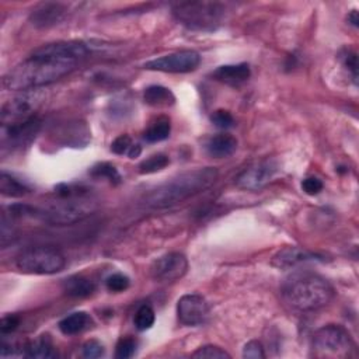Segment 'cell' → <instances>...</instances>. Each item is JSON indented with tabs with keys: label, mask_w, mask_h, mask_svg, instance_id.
<instances>
[{
	"label": "cell",
	"mask_w": 359,
	"mask_h": 359,
	"mask_svg": "<svg viewBox=\"0 0 359 359\" xmlns=\"http://www.w3.org/2000/svg\"><path fill=\"white\" fill-rule=\"evenodd\" d=\"M341 61H342L344 66L351 72L352 79H353V81L356 84V81H358V57H356V54L349 51V50H347L341 55Z\"/></svg>",
	"instance_id": "836d02e7"
},
{
	"label": "cell",
	"mask_w": 359,
	"mask_h": 359,
	"mask_svg": "<svg viewBox=\"0 0 359 359\" xmlns=\"http://www.w3.org/2000/svg\"><path fill=\"white\" fill-rule=\"evenodd\" d=\"M66 12L68 9L62 3H41L31 12L30 21L37 28H50L59 24L64 20Z\"/></svg>",
	"instance_id": "5bb4252c"
},
{
	"label": "cell",
	"mask_w": 359,
	"mask_h": 359,
	"mask_svg": "<svg viewBox=\"0 0 359 359\" xmlns=\"http://www.w3.org/2000/svg\"><path fill=\"white\" fill-rule=\"evenodd\" d=\"M280 171V166L274 160H264L246 168L236 180L237 187L247 191H258L264 188Z\"/></svg>",
	"instance_id": "7c38bea8"
},
{
	"label": "cell",
	"mask_w": 359,
	"mask_h": 359,
	"mask_svg": "<svg viewBox=\"0 0 359 359\" xmlns=\"http://www.w3.org/2000/svg\"><path fill=\"white\" fill-rule=\"evenodd\" d=\"M313 261H323V257L299 247H285L274 255L271 264L280 269H291Z\"/></svg>",
	"instance_id": "9a60e30c"
},
{
	"label": "cell",
	"mask_w": 359,
	"mask_h": 359,
	"mask_svg": "<svg viewBox=\"0 0 359 359\" xmlns=\"http://www.w3.org/2000/svg\"><path fill=\"white\" fill-rule=\"evenodd\" d=\"M0 193L5 197L21 198L30 194V188L24 183H21L19 178L3 171L2 175H0Z\"/></svg>",
	"instance_id": "7402d4cb"
},
{
	"label": "cell",
	"mask_w": 359,
	"mask_h": 359,
	"mask_svg": "<svg viewBox=\"0 0 359 359\" xmlns=\"http://www.w3.org/2000/svg\"><path fill=\"white\" fill-rule=\"evenodd\" d=\"M177 316L184 326H202L209 319V304L201 295H184L177 303Z\"/></svg>",
	"instance_id": "4fadbf2b"
},
{
	"label": "cell",
	"mask_w": 359,
	"mask_h": 359,
	"mask_svg": "<svg viewBox=\"0 0 359 359\" xmlns=\"http://www.w3.org/2000/svg\"><path fill=\"white\" fill-rule=\"evenodd\" d=\"M62 289L68 296L81 299V298H87L90 295H93V292L96 291V284L87 277L73 275L64 281Z\"/></svg>",
	"instance_id": "d6986e66"
},
{
	"label": "cell",
	"mask_w": 359,
	"mask_h": 359,
	"mask_svg": "<svg viewBox=\"0 0 359 359\" xmlns=\"http://www.w3.org/2000/svg\"><path fill=\"white\" fill-rule=\"evenodd\" d=\"M76 65L77 62L75 61L42 54L37 50L28 59L19 64L3 77V86L8 90H17V92L37 90L62 79Z\"/></svg>",
	"instance_id": "6da1fadb"
},
{
	"label": "cell",
	"mask_w": 359,
	"mask_h": 359,
	"mask_svg": "<svg viewBox=\"0 0 359 359\" xmlns=\"http://www.w3.org/2000/svg\"><path fill=\"white\" fill-rule=\"evenodd\" d=\"M348 20L352 23V26L358 27V12L352 10V13L348 16Z\"/></svg>",
	"instance_id": "74e56055"
},
{
	"label": "cell",
	"mask_w": 359,
	"mask_h": 359,
	"mask_svg": "<svg viewBox=\"0 0 359 359\" xmlns=\"http://www.w3.org/2000/svg\"><path fill=\"white\" fill-rule=\"evenodd\" d=\"M21 273L35 275H51L61 273L66 265V258L58 250L38 247L24 251L16 261Z\"/></svg>",
	"instance_id": "8992f818"
},
{
	"label": "cell",
	"mask_w": 359,
	"mask_h": 359,
	"mask_svg": "<svg viewBox=\"0 0 359 359\" xmlns=\"http://www.w3.org/2000/svg\"><path fill=\"white\" fill-rule=\"evenodd\" d=\"M213 79L220 83L229 86H239L247 81L251 76L250 66L247 64H237V65H224L219 66L213 73Z\"/></svg>",
	"instance_id": "e0dca14e"
},
{
	"label": "cell",
	"mask_w": 359,
	"mask_h": 359,
	"mask_svg": "<svg viewBox=\"0 0 359 359\" xmlns=\"http://www.w3.org/2000/svg\"><path fill=\"white\" fill-rule=\"evenodd\" d=\"M237 149V139L229 133H217L215 137L209 138L205 151L211 157L224 159L232 156Z\"/></svg>",
	"instance_id": "2e32d148"
},
{
	"label": "cell",
	"mask_w": 359,
	"mask_h": 359,
	"mask_svg": "<svg viewBox=\"0 0 359 359\" xmlns=\"http://www.w3.org/2000/svg\"><path fill=\"white\" fill-rule=\"evenodd\" d=\"M188 271V260L182 253H168L157 258L152 266V278L157 282H175Z\"/></svg>",
	"instance_id": "8fae6325"
},
{
	"label": "cell",
	"mask_w": 359,
	"mask_h": 359,
	"mask_svg": "<svg viewBox=\"0 0 359 359\" xmlns=\"http://www.w3.org/2000/svg\"><path fill=\"white\" fill-rule=\"evenodd\" d=\"M93 324L92 318L86 311H76L69 314L65 319L59 322V330L65 336H76L87 330Z\"/></svg>",
	"instance_id": "ffe728a7"
},
{
	"label": "cell",
	"mask_w": 359,
	"mask_h": 359,
	"mask_svg": "<svg viewBox=\"0 0 359 359\" xmlns=\"http://www.w3.org/2000/svg\"><path fill=\"white\" fill-rule=\"evenodd\" d=\"M219 177V173L213 167L195 168L182 173L168 180L157 188L152 190L145 197V205L153 209H164L184 202L205 190L211 188Z\"/></svg>",
	"instance_id": "7a4b0ae2"
},
{
	"label": "cell",
	"mask_w": 359,
	"mask_h": 359,
	"mask_svg": "<svg viewBox=\"0 0 359 359\" xmlns=\"http://www.w3.org/2000/svg\"><path fill=\"white\" fill-rule=\"evenodd\" d=\"M41 129V119L34 117L24 122L16 124H2V133H0V139H2V153L5 155L6 151H17L24 146H28L38 135Z\"/></svg>",
	"instance_id": "ba28073f"
},
{
	"label": "cell",
	"mask_w": 359,
	"mask_h": 359,
	"mask_svg": "<svg viewBox=\"0 0 359 359\" xmlns=\"http://www.w3.org/2000/svg\"><path fill=\"white\" fill-rule=\"evenodd\" d=\"M313 348L326 355L345 356L352 348V340L349 333L341 326L329 324L314 333Z\"/></svg>",
	"instance_id": "9c48e42d"
},
{
	"label": "cell",
	"mask_w": 359,
	"mask_h": 359,
	"mask_svg": "<svg viewBox=\"0 0 359 359\" xmlns=\"http://www.w3.org/2000/svg\"><path fill=\"white\" fill-rule=\"evenodd\" d=\"M193 358H206V359H224L231 358V353L224 351L223 348L217 345H204L198 348L194 353Z\"/></svg>",
	"instance_id": "4316f807"
},
{
	"label": "cell",
	"mask_w": 359,
	"mask_h": 359,
	"mask_svg": "<svg viewBox=\"0 0 359 359\" xmlns=\"http://www.w3.org/2000/svg\"><path fill=\"white\" fill-rule=\"evenodd\" d=\"M243 358H249V359H264L265 358V352H264V347L260 341H250L244 345L243 348Z\"/></svg>",
	"instance_id": "d6a6232c"
},
{
	"label": "cell",
	"mask_w": 359,
	"mask_h": 359,
	"mask_svg": "<svg viewBox=\"0 0 359 359\" xmlns=\"http://www.w3.org/2000/svg\"><path fill=\"white\" fill-rule=\"evenodd\" d=\"M130 285V281L126 275L121 274V273H117V274H113L107 278L106 281V287L110 292H114V293H119V292H124L129 288Z\"/></svg>",
	"instance_id": "f1b7e54d"
},
{
	"label": "cell",
	"mask_w": 359,
	"mask_h": 359,
	"mask_svg": "<svg viewBox=\"0 0 359 359\" xmlns=\"http://www.w3.org/2000/svg\"><path fill=\"white\" fill-rule=\"evenodd\" d=\"M211 121L219 129H229L235 126V118L228 110H216L211 115Z\"/></svg>",
	"instance_id": "f546056e"
},
{
	"label": "cell",
	"mask_w": 359,
	"mask_h": 359,
	"mask_svg": "<svg viewBox=\"0 0 359 359\" xmlns=\"http://www.w3.org/2000/svg\"><path fill=\"white\" fill-rule=\"evenodd\" d=\"M281 295L296 311H313L327 306L334 298V288L323 277L311 273H296L285 280Z\"/></svg>",
	"instance_id": "3957f363"
},
{
	"label": "cell",
	"mask_w": 359,
	"mask_h": 359,
	"mask_svg": "<svg viewBox=\"0 0 359 359\" xmlns=\"http://www.w3.org/2000/svg\"><path fill=\"white\" fill-rule=\"evenodd\" d=\"M43 93L38 90H26L3 106L2 124L24 122L37 117L35 113L43 103Z\"/></svg>",
	"instance_id": "52a82bcc"
},
{
	"label": "cell",
	"mask_w": 359,
	"mask_h": 359,
	"mask_svg": "<svg viewBox=\"0 0 359 359\" xmlns=\"http://www.w3.org/2000/svg\"><path fill=\"white\" fill-rule=\"evenodd\" d=\"M133 142L130 139L129 135H121V137H118L113 145H111V151L115 153V155H119V156H124L126 155L128 156V152L130 151Z\"/></svg>",
	"instance_id": "1f68e13d"
},
{
	"label": "cell",
	"mask_w": 359,
	"mask_h": 359,
	"mask_svg": "<svg viewBox=\"0 0 359 359\" xmlns=\"http://www.w3.org/2000/svg\"><path fill=\"white\" fill-rule=\"evenodd\" d=\"M24 356L35 359H51L58 356V351L50 336H41L24 345Z\"/></svg>",
	"instance_id": "ac0fdd59"
},
{
	"label": "cell",
	"mask_w": 359,
	"mask_h": 359,
	"mask_svg": "<svg viewBox=\"0 0 359 359\" xmlns=\"http://www.w3.org/2000/svg\"><path fill=\"white\" fill-rule=\"evenodd\" d=\"M141 153H142V148H141V145L133 144L132 148H130V151L128 152V157H130V159H137Z\"/></svg>",
	"instance_id": "8d00e7d4"
},
{
	"label": "cell",
	"mask_w": 359,
	"mask_h": 359,
	"mask_svg": "<svg viewBox=\"0 0 359 359\" xmlns=\"http://www.w3.org/2000/svg\"><path fill=\"white\" fill-rule=\"evenodd\" d=\"M97 209V202L87 194L61 198L59 202L45 209H37L35 216L54 226H66L83 220Z\"/></svg>",
	"instance_id": "277c9868"
},
{
	"label": "cell",
	"mask_w": 359,
	"mask_h": 359,
	"mask_svg": "<svg viewBox=\"0 0 359 359\" xmlns=\"http://www.w3.org/2000/svg\"><path fill=\"white\" fill-rule=\"evenodd\" d=\"M155 320H156L155 310L151 306L144 304L138 309L137 314H135L133 323H135V327H137V330L146 331V330L152 329V326L155 324Z\"/></svg>",
	"instance_id": "cb8c5ba5"
},
{
	"label": "cell",
	"mask_w": 359,
	"mask_h": 359,
	"mask_svg": "<svg viewBox=\"0 0 359 359\" xmlns=\"http://www.w3.org/2000/svg\"><path fill=\"white\" fill-rule=\"evenodd\" d=\"M168 164H170L168 156H166L163 153H157V155L148 157L146 160H144L139 164V173L141 174H152V173H156V171L166 168Z\"/></svg>",
	"instance_id": "d4e9b609"
},
{
	"label": "cell",
	"mask_w": 359,
	"mask_h": 359,
	"mask_svg": "<svg viewBox=\"0 0 359 359\" xmlns=\"http://www.w3.org/2000/svg\"><path fill=\"white\" fill-rule=\"evenodd\" d=\"M144 100L151 107L166 108L174 104L175 97L171 93V90L164 86H149L144 93Z\"/></svg>",
	"instance_id": "44dd1931"
},
{
	"label": "cell",
	"mask_w": 359,
	"mask_h": 359,
	"mask_svg": "<svg viewBox=\"0 0 359 359\" xmlns=\"http://www.w3.org/2000/svg\"><path fill=\"white\" fill-rule=\"evenodd\" d=\"M19 326H20V318L16 316V314H9V316H5L2 322H0V331H2L3 336L12 334L19 329Z\"/></svg>",
	"instance_id": "d590c367"
},
{
	"label": "cell",
	"mask_w": 359,
	"mask_h": 359,
	"mask_svg": "<svg viewBox=\"0 0 359 359\" xmlns=\"http://www.w3.org/2000/svg\"><path fill=\"white\" fill-rule=\"evenodd\" d=\"M226 6L216 2H186L173 8L174 17L193 30L217 28L226 17Z\"/></svg>",
	"instance_id": "5b68a950"
},
{
	"label": "cell",
	"mask_w": 359,
	"mask_h": 359,
	"mask_svg": "<svg viewBox=\"0 0 359 359\" xmlns=\"http://www.w3.org/2000/svg\"><path fill=\"white\" fill-rule=\"evenodd\" d=\"M90 174L95 177H103L107 178L110 183L113 184H119L121 183V175L118 173V170L115 168V166L110 164V163H99L96 164L92 170H90Z\"/></svg>",
	"instance_id": "484cf974"
},
{
	"label": "cell",
	"mask_w": 359,
	"mask_h": 359,
	"mask_svg": "<svg viewBox=\"0 0 359 359\" xmlns=\"http://www.w3.org/2000/svg\"><path fill=\"white\" fill-rule=\"evenodd\" d=\"M170 130H171L170 121L167 118H159L146 129V132L144 133V138L149 144H157L170 137Z\"/></svg>",
	"instance_id": "603a6c76"
},
{
	"label": "cell",
	"mask_w": 359,
	"mask_h": 359,
	"mask_svg": "<svg viewBox=\"0 0 359 359\" xmlns=\"http://www.w3.org/2000/svg\"><path fill=\"white\" fill-rule=\"evenodd\" d=\"M323 182L316 177H307L306 180H303L302 183V188L307 195H318L323 191Z\"/></svg>",
	"instance_id": "e575fe53"
},
{
	"label": "cell",
	"mask_w": 359,
	"mask_h": 359,
	"mask_svg": "<svg viewBox=\"0 0 359 359\" xmlns=\"http://www.w3.org/2000/svg\"><path fill=\"white\" fill-rule=\"evenodd\" d=\"M201 64V57L195 51H180L168 54L145 64V69L164 73H188Z\"/></svg>",
	"instance_id": "30bf717a"
},
{
	"label": "cell",
	"mask_w": 359,
	"mask_h": 359,
	"mask_svg": "<svg viewBox=\"0 0 359 359\" xmlns=\"http://www.w3.org/2000/svg\"><path fill=\"white\" fill-rule=\"evenodd\" d=\"M81 352H83L84 358L96 359V358H101L104 355V347L97 340H90L83 344Z\"/></svg>",
	"instance_id": "4dcf8cb0"
},
{
	"label": "cell",
	"mask_w": 359,
	"mask_h": 359,
	"mask_svg": "<svg viewBox=\"0 0 359 359\" xmlns=\"http://www.w3.org/2000/svg\"><path fill=\"white\" fill-rule=\"evenodd\" d=\"M135 351H137V341L132 337H122L115 347V358L128 359L132 358Z\"/></svg>",
	"instance_id": "83f0119b"
}]
</instances>
